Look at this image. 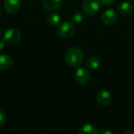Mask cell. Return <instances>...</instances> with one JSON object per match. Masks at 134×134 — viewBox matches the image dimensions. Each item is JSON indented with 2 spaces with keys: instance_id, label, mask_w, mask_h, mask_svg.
Instances as JSON below:
<instances>
[{
  "instance_id": "2",
  "label": "cell",
  "mask_w": 134,
  "mask_h": 134,
  "mask_svg": "<svg viewBox=\"0 0 134 134\" xmlns=\"http://www.w3.org/2000/svg\"><path fill=\"white\" fill-rule=\"evenodd\" d=\"M100 5V0H84L82 2V9L87 16H92L99 11Z\"/></svg>"
},
{
  "instance_id": "23",
  "label": "cell",
  "mask_w": 134,
  "mask_h": 134,
  "mask_svg": "<svg viewBox=\"0 0 134 134\" xmlns=\"http://www.w3.org/2000/svg\"><path fill=\"white\" fill-rule=\"evenodd\" d=\"M133 2H134V0H133Z\"/></svg>"
},
{
  "instance_id": "22",
  "label": "cell",
  "mask_w": 134,
  "mask_h": 134,
  "mask_svg": "<svg viewBox=\"0 0 134 134\" xmlns=\"http://www.w3.org/2000/svg\"><path fill=\"white\" fill-rule=\"evenodd\" d=\"M0 16H1V9H0Z\"/></svg>"
},
{
  "instance_id": "20",
  "label": "cell",
  "mask_w": 134,
  "mask_h": 134,
  "mask_svg": "<svg viewBox=\"0 0 134 134\" xmlns=\"http://www.w3.org/2000/svg\"><path fill=\"white\" fill-rule=\"evenodd\" d=\"M124 134H134V130H126L125 132H123Z\"/></svg>"
},
{
  "instance_id": "19",
  "label": "cell",
  "mask_w": 134,
  "mask_h": 134,
  "mask_svg": "<svg viewBox=\"0 0 134 134\" xmlns=\"http://www.w3.org/2000/svg\"><path fill=\"white\" fill-rule=\"evenodd\" d=\"M5 47V41L3 39H0V51L2 50Z\"/></svg>"
},
{
  "instance_id": "1",
  "label": "cell",
  "mask_w": 134,
  "mask_h": 134,
  "mask_svg": "<svg viewBox=\"0 0 134 134\" xmlns=\"http://www.w3.org/2000/svg\"><path fill=\"white\" fill-rule=\"evenodd\" d=\"M83 59L84 56L82 52L77 47L69 48L65 53V61L72 68L79 67L82 64Z\"/></svg>"
},
{
  "instance_id": "10",
  "label": "cell",
  "mask_w": 134,
  "mask_h": 134,
  "mask_svg": "<svg viewBox=\"0 0 134 134\" xmlns=\"http://www.w3.org/2000/svg\"><path fill=\"white\" fill-rule=\"evenodd\" d=\"M100 64H101V60L100 57L97 56H91L88 57V59H86V63H85L86 68L90 69H93V70L98 68Z\"/></svg>"
},
{
  "instance_id": "7",
  "label": "cell",
  "mask_w": 134,
  "mask_h": 134,
  "mask_svg": "<svg viewBox=\"0 0 134 134\" xmlns=\"http://www.w3.org/2000/svg\"><path fill=\"white\" fill-rule=\"evenodd\" d=\"M101 20L105 25H112L117 20V13L113 9H108L105 10L102 16Z\"/></svg>"
},
{
  "instance_id": "12",
  "label": "cell",
  "mask_w": 134,
  "mask_h": 134,
  "mask_svg": "<svg viewBox=\"0 0 134 134\" xmlns=\"http://www.w3.org/2000/svg\"><path fill=\"white\" fill-rule=\"evenodd\" d=\"M13 64L12 58L8 55H0V70H7Z\"/></svg>"
},
{
  "instance_id": "9",
  "label": "cell",
  "mask_w": 134,
  "mask_h": 134,
  "mask_svg": "<svg viewBox=\"0 0 134 134\" xmlns=\"http://www.w3.org/2000/svg\"><path fill=\"white\" fill-rule=\"evenodd\" d=\"M117 9L119 13L123 16H130L133 13L134 6L128 2H122L119 4Z\"/></svg>"
},
{
  "instance_id": "15",
  "label": "cell",
  "mask_w": 134,
  "mask_h": 134,
  "mask_svg": "<svg viewBox=\"0 0 134 134\" xmlns=\"http://www.w3.org/2000/svg\"><path fill=\"white\" fill-rule=\"evenodd\" d=\"M83 18H84V15L81 11L75 12L71 16V20L73 24H80L83 20Z\"/></svg>"
},
{
  "instance_id": "21",
  "label": "cell",
  "mask_w": 134,
  "mask_h": 134,
  "mask_svg": "<svg viewBox=\"0 0 134 134\" xmlns=\"http://www.w3.org/2000/svg\"><path fill=\"white\" fill-rule=\"evenodd\" d=\"M2 30H1V28H0V36H1V35H2Z\"/></svg>"
},
{
  "instance_id": "8",
  "label": "cell",
  "mask_w": 134,
  "mask_h": 134,
  "mask_svg": "<svg viewBox=\"0 0 134 134\" xmlns=\"http://www.w3.org/2000/svg\"><path fill=\"white\" fill-rule=\"evenodd\" d=\"M21 0H4V6L9 13H16L20 6Z\"/></svg>"
},
{
  "instance_id": "13",
  "label": "cell",
  "mask_w": 134,
  "mask_h": 134,
  "mask_svg": "<svg viewBox=\"0 0 134 134\" xmlns=\"http://www.w3.org/2000/svg\"><path fill=\"white\" fill-rule=\"evenodd\" d=\"M79 133L80 134H97L99 133V131L97 130V127L92 124H85L82 126Z\"/></svg>"
},
{
  "instance_id": "6",
  "label": "cell",
  "mask_w": 134,
  "mask_h": 134,
  "mask_svg": "<svg viewBox=\"0 0 134 134\" xmlns=\"http://www.w3.org/2000/svg\"><path fill=\"white\" fill-rule=\"evenodd\" d=\"M96 99L100 104L108 106L112 101V96L108 91L105 90H100L96 93Z\"/></svg>"
},
{
  "instance_id": "14",
  "label": "cell",
  "mask_w": 134,
  "mask_h": 134,
  "mask_svg": "<svg viewBox=\"0 0 134 134\" xmlns=\"http://www.w3.org/2000/svg\"><path fill=\"white\" fill-rule=\"evenodd\" d=\"M47 21L49 24H52V25H57L60 23V15L57 13H55V12H52V13H49L48 15H47Z\"/></svg>"
},
{
  "instance_id": "3",
  "label": "cell",
  "mask_w": 134,
  "mask_h": 134,
  "mask_svg": "<svg viewBox=\"0 0 134 134\" xmlns=\"http://www.w3.org/2000/svg\"><path fill=\"white\" fill-rule=\"evenodd\" d=\"M75 32V27L72 22L66 21L62 23L57 28V35L63 38L71 37Z\"/></svg>"
},
{
  "instance_id": "4",
  "label": "cell",
  "mask_w": 134,
  "mask_h": 134,
  "mask_svg": "<svg viewBox=\"0 0 134 134\" xmlns=\"http://www.w3.org/2000/svg\"><path fill=\"white\" fill-rule=\"evenodd\" d=\"M21 38V34L20 31L16 28H9L5 31L3 35V40L9 45L17 44Z\"/></svg>"
},
{
  "instance_id": "11",
  "label": "cell",
  "mask_w": 134,
  "mask_h": 134,
  "mask_svg": "<svg viewBox=\"0 0 134 134\" xmlns=\"http://www.w3.org/2000/svg\"><path fill=\"white\" fill-rule=\"evenodd\" d=\"M62 1L63 0H42V5L45 9L48 10H54L61 5Z\"/></svg>"
},
{
  "instance_id": "16",
  "label": "cell",
  "mask_w": 134,
  "mask_h": 134,
  "mask_svg": "<svg viewBox=\"0 0 134 134\" xmlns=\"http://www.w3.org/2000/svg\"><path fill=\"white\" fill-rule=\"evenodd\" d=\"M5 120H6V116H5V114L0 110V127L2 126L5 122Z\"/></svg>"
},
{
  "instance_id": "18",
  "label": "cell",
  "mask_w": 134,
  "mask_h": 134,
  "mask_svg": "<svg viewBox=\"0 0 134 134\" xmlns=\"http://www.w3.org/2000/svg\"><path fill=\"white\" fill-rule=\"evenodd\" d=\"M99 133L100 134H112V131H111L110 130L108 129H104L102 130H100L99 132Z\"/></svg>"
},
{
  "instance_id": "17",
  "label": "cell",
  "mask_w": 134,
  "mask_h": 134,
  "mask_svg": "<svg viewBox=\"0 0 134 134\" xmlns=\"http://www.w3.org/2000/svg\"><path fill=\"white\" fill-rule=\"evenodd\" d=\"M114 2H115V0H100L101 4L105 6H110V5H113Z\"/></svg>"
},
{
  "instance_id": "5",
  "label": "cell",
  "mask_w": 134,
  "mask_h": 134,
  "mask_svg": "<svg viewBox=\"0 0 134 134\" xmlns=\"http://www.w3.org/2000/svg\"><path fill=\"white\" fill-rule=\"evenodd\" d=\"M75 79L79 85L86 86L90 80V73L87 69L80 68L75 74Z\"/></svg>"
}]
</instances>
